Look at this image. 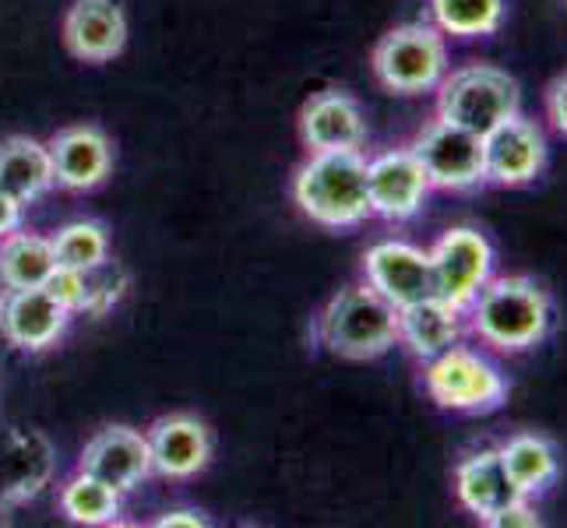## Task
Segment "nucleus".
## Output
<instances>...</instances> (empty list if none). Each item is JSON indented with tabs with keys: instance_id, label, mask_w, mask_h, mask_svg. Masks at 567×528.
Returning <instances> with one entry per match:
<instances>
[{
	"instance_id": "29",
	"label": "nucleus",
	"mask_w": 567,
	"mask_h": 528,
	"mask_svg": "<svg viewBox=\"0 0 567 528\" xmlns=\"http://www.w3.org/2000/svg\"><path fill=\"white\" fill-rule=\"evenodd\" d=\"M546 116H550L554 131L567 138V71L557 74L546 89Z\"/></svg>"
},
{
	"instance_id": "2",
	"label": "nucleus",
	"mask_w": 567,
	"mask_h": 528,
	"mask_svg": "<svg viewBox=\"0 0 567 528\" xmlns=\"http://www.w3.org/2000/svg\"><path fill=\"white\" fill-rule=\"evenodd\" d=\"M292 201L324 229H357L374 219L363 152H310L292 176Z\"/></svg>"
},
{
	"instance_id": "1",
	"label": "nucleus",
	"mask_w": 567,
	"mask_h": 528,
	"mask_svg": "<svg viewBox=\"0 0 567 528\" xmlns=\"http://www.w3.org/2000/svg\"><path fill=\"white\" fill-rule=\"evenodd\" d=\"M465 328L507 356L529 352L554 331V300L529 276H494L465 307Z\"/></svg>"
},
{
	"instance_id": "10",
	"label": "nucleus",
	"mask_w": 567,
	"mask_h": 528,
	"mask_svg": "<svg viewBox=\"0 0 567 528\" xmlns=\"http://www.w3.org/2000/svg\"><path fill=\"white\" fill-rule=\"evenodd\" d=\"M71 310L56 303L47 286L0 289V335L22 352H47L68 335Z\"/></svg>"
},
{
	"instance_id": "15",
	"label": "nucleus",
	"mask_w": 567,
	"mask_h": 528,
	"mask_svg": "<svg viewBox=\"0 0 567 528\" xmlns=\"http://www.w3.org/2000/svg\"><path fill=\"white\" fill-rule=\"evenodd\" d=\"M300 138L310 152H363L367 116L349 92L324 89L300 110Z\"/></svg>"
},
{
	"instance_id": "13",
	"label": "nucleus",
	"mask_w": 567,
	"mask_h": 528,
	"mask_svg": "<svg viewBox=\"0 0 567 528\" xmlns=\"http://www.w3.org/2000/svg\"><path fill=\"white\" fill-rule=\"evenodd\" d=\"M546 134L529 116H507L491 134H483V159H486V184L497 187H525L546 169Z\"/></svg>"
},
{
	"instance_id": "20",
	"label": "nucleus",
	"mask_w": 567,
	"mask_h": 528,
	"mask_svg": "<svg viewBox=\"0 0 567 528\" xmlns=\"http://www.w3.org/2000/svg\"><path fill=\"white\" fill-rule=\"evenodd\" d=\"M465 331V310L444 303L441 297H426L399 310V345L420 363L441 356L444 349L458 345Z\"/></svg>"
},
{
	"instance_id": "27",
	"label": "nucleus",
	"mask_w": 567,
	"mask_h": 528,
	"mask_svg": "<svg viewBox=\"0 0 567 528\" xmlns=\"http://www.w3.org/2000/svg\"><path fill=\"white\" fill-rule=\"evenodd\" d=\"M82 276H85V292H82V307H78V314H85V318H106L131 289V271L113 258L82 271Z\"/></svg>"
},
{
	"instance_id": "11",
	"label": "nucleus",
	"mask_w": 567,
	"mask_h": 528,
	"mask_svg": "<svg viewBox=\"0 0 567 528\" xmlns=\"http://www.w3.org/2000/svg\"><path fill=\"white\" fill-rule=\"evenodd\" d=\"M363 279L378 289L391 307H409L434 297L430 250L409 240H381L363 253Z\"/></svg>"
},
{
	"instance_id": "23",
	"label": "nucleus",
	"mask_w": 567,
	"mask_h": 528,
	"mask_svg": "<svg viewBox=\"0 0 567 528\" xmlns=\"http://www.w3.org/2000/svg\"><path fill=\"white\" fill-rule=\"evenodd\" d=\"M56 268L53 258V240L39 237L18 226L8 237H0V286L8 289H25V286H43Z\"/></svg>"
},
{
	"instance_id": "30",
	"label": "nucleus",
	"mask_w": 567,
	"mask_h": 528,
	"mask_svg": "<svg viewBox=\"0 0 567 528\" xmlns=\"http://www.w3.org/2000/svg\"><path fill=\"white\" fill-rule=\"evenodd\" d=\"M486 525H491V528H539L543 518L529 507V497H525V500H518V504H512V507H504V511L494 515Z\"/></svg>"
},
{
	"instance_id": "6",
	"label": "nucleus",
	"mask_w": 567,
	"mask_h": 528,
	"mask_svg": "<svg viewBox=\"0 0 567 528\" xmlns=\"http://www.w3.org/2000/svg\"><path fill=\"white\" fill-rule=\"evenodd\" d=\"M374 74L395 95L434 92L447 74L444 32L430 22H409L384 32L374 46Z\"/></svg>"
},
{
	"instance_id": "7",
	"label": "nucleus",
	"mask_w": 567,
	"mask_h": 528,
	"mask_svg": "<svg viewBox=\"0 0 567 528\" xmlns=\"http://www.w3.org/2000/svg\"><path fill=\"white\" fill-rule=\"evenodd\" d=\"M430 271H434V297L465 310L494 279V244L473 226L447 229L430 247Z\"/></svg>"
},
{
	"instance_id": "24",
	"label": "nucleus",
	"mask_w": 567,
	"mask_h": 528,
	"mask_svg": "<svg viewBox=\"0 0 567 528\" xmlns=\"http://www.w3.org/2000/svg\"><path fill=\"white\" fill-rule=\"evenodd\" d=\"M56 507H61V515L74 525L103 528L121 518L124 494H116L103 479H95L78 468L71 479H64L61 494H56Z\"/></svg>"
},
{
	"instance_id": "8",
	"label": "nucleus",
	"mask_w": 567,
	"mask_h": 528,
	"mask_svg": "<svg viewBox=\"0 0 567 528\" xmlns=\"http://www.w3.org/2000/svg\"><path fill=\"white\" fill-rule=\"evenodd\" d=\"M423 163L430 184L441 190H473L486 184V159L483 138L452 121L434 116L409 145Z\"/></svg>"
},
{
	"instance_id": "5",
	"label": "nucleus",
	"mask_w": 567,
	"mask_h": 528,
	"mask_svg": "<svg viewBox=\"0 0 567 528\" xmlns=\"http://www.w3.org/2000/svg\"><path fill=\"white\" fill-rule=\"evenodd\" d=\"M423 387L447 413H494L507 402L501 366L468 345H452L423 363Z\"/></svg>"
},
{
	"instance_id": "14",
	"label": "nucleus",
	"mask_w": 567,
	"mask_h": 528,
	"mask_svg": "<svg viewBox=\"0 0 567 528\" xmlns=\"http://www.w3.org/2000/svg\"><path fill=\"white\" fill-rule=\"evenodd\" d=\"M56 473V452L32 426H14L4 441V458H0V518L11 507L39 497Z\"/></svg>"
},
{
	"instance_id": "32",
	"label": "nucleus",
	"mask_w": 567,
	"mask_h": 528,
	"mask_svg": "<svg viewBox=\"0 0 567 528\" xmlns=\"http://www.w3.org/2000/svg\"><path fill=\"white\" fill-rule=\"evenodd\" d=\"M22 215H25V205H18L8 194H0V237H8V232L22 226Z\"/></svg>"
},
{
	"instance_id": "9",
	"label": "nucleus",
	"mask_w": 567,
	"mask_h": 528,
	"mask_svg": "<svg viewBox=\"0 0 567 528\" xmlns=\"http://www.w3.org/2000/svg\"><path fill=\"white\" fill-rule=\"evenodd\" d=\"M367 190L378 219L409 222L423 211L434 184L413 148H388L367 159Z\"/></svg>"
},
{
	"instance_id": "21",
	"label": "nucleus",
	"mask_w": 567,
	"mask_h": 528,
	"mask_svg": "<svg viewBox=\"0 0 567 528\" xmlns=\"http://www.w3.org/2000/svg\"><path fill=\"white\" fill-rule=\"evenodd\" d=\"M56 187L53 159L47 142L29 134H11L0 142V194H8L18 205H32Z\"/></svg>"
},
{
	"instance_id": "18",
	"label": "nucleus",
	"mask_w": 567,
	"mask_h": 528,
	"mask_svg": "<svg viewBox=\"0 0 567 528\" xmlns=\"http://www.w3.org/2000/svg\"><path fill=\"white\" fill-rule=\"evenodd\" d=\"M64 46L85 64H106L127 46V18L116 0H74L64 14Z\"/></svg>"
},
{
	"instance_id": "12",
	"label": "nucleus",
	"mask_w": 567,
	"mask_h": 528,
	"mask_svg": "<svg viewBox=\"0 0 567 528\" xmlns=\"http://www.w3.org/2000/svg\"><path fill=\"white\" fill-rule=\"evenodd\" d=\"M78 468L95 479L113 486L116 494H134L138 486L152 476V455H148V437L142 429L113 423L103 426L100 434H92L82 447Z\"/></svg>"
},
{
	"instance_id": "28",
	"label": "nucleus",
	"mask_w": 567,
	"mask_h": 528,
	"mask_svg": "<svg viewBox=\"0 0 567 528\" xmlns=\"http://www.w3.org/2000/svg\"><path fill=\"white\" fill-rule=\"evenodd\" d=\"M43 286H47V292L56 303H64L71 314H78V307H82V292H85V276H82V271L53 268V276Z\"/></svg>"
},
{
	"instance_id": "3",
	"label": "nucleus",
	"mask_w": 567,
	"mask_h": 528,
	"mask_svg": "<svg viewBox=\"0 0 567 528\" xmlns=\"http://www.w3.org/2000/svg\"><path fill=\"white\" fill-rule=\"evenodd\" d=\"M318 339L331 356L378 360L399 345V307L367 282L339 289L318 318Z\"/></svg>"
},
{
	"instance_id": "16",
	"label": "nucleus",
	"mask_w": 567,
	"mask_h": 528,
	"mask_svg": "<svg viewBox=\"0 0 567 528\" xmlns=\"http://www.w3.org/2000/svg\"><path fill=\"white\" fill-rule=\"evenodd\" d=\"M152 473L163 479H190L212 462V429L190 413H173L148 426Z\"/></svg>"
},
{
	"instance_id": "22",
	"label": "nucleus",
	"mask_w": 567,
	"mask_h": 528,
	"mask_svg": "<svg viewBox=\"0 0 567 528\" xmlns=\"http://www.w3.org/2000/svg\"><path fill=\"white\" fill-rule=\"evenodd\" d=\"M501 458H504L507 476H512L522 490V497L546 494L560 476L557 447L539 434H515L507 444H501Z\"/></svg>"
},
{
	"instance_id": "17",
	"label": "nucleus",
	"mask_w": 567,
	"mask_h": 528,
	"mask_svg": "<svg viewBox=\"0 0 567 528\" xmlns=\"http://www.w3.org/2000/svg\"><path fill=\"white\" fill-rule=\"evenodd\" d=\"M47 148L53 159V180L64 190L100 187L113 169V142L95 124H74L56 131Z\"/></svg>"
},
{
	"instance_id": "31",
	"label": "nucleus",
	"mask_w": 567,
	"mask_h": 528,
	"mask_svg": "<svg viewBox=\"0 0 567 528\" xmlns=\"http://www.w3.org/2000/svg\"><path fill=\"white\" fill-rule=\"evenodd\" d=\"M159 528H173V525H187V528H205L208 525V515L198 511V507H169L159 518H155Z\"/></svg>"
},
{
	"instance_id": "19",
	"label": "nucleus",
	"mask_w": 567,
	"mask_h": 528,
	"mask_svg": "<svg viewBox=\"0 0 567 528\" xmlns=\"http://www.w3.org/2000/svg\"><path fill=\"white\" fill-rule=\"evenodd\" d=\"M455 494H458V504L465 507V511L476 515L483 525L494 515H501L504 507L525 500L522 490L515 486V479L507 476L501 447H483V452H473L468 458L458 462Z\"/></svg>"
},
{
	"instance_id": "25",
	"label": "nucleus",
	"mask_w": 567,
	"mask_h": 528,
	"mask_svg": "<svg viewBox=\"0 0 567 528\" xmlns=\"http://www.w3.org/2000/svg\"><path fill=\"white\" fill-rule=\"evenodd\" d=\"M504 0H430L434 25L452 39H483L504 25Z\"/></svg>"
},
{
	"instance_id": "4",
	"label": "nucleus",
	"mask_w": 567,
	"mask_h": 528,
	"mask_svg": "<svg viewBox=\"0 0 567 528\" xmlns=\"http://www.w3.org/2000/svg\"><path fill=\"white\" fill-rule=\"evenodd\" d=\"M437 92V116L452 121L473 134H491L507 116L522 113L518 82L494 64H465L441 77Z\"/></svg>"
},
{
	"instance_id": "26",
	"label": "nucleus",
	"mask_w": 567,
	"mask_h": 528,
	"mask_svg": "<svg viewBox=\"0 0 567 528\" xmlns=\"http://www.w3.org/2000/svg\"><path fill=\"white\" fill-rule=\"evenodd\" d=\"M50 240H53L56 268L89 271L110 258V232L95 219H74L56 229V237H50Z\"/></svg>"
}]
</instances>
